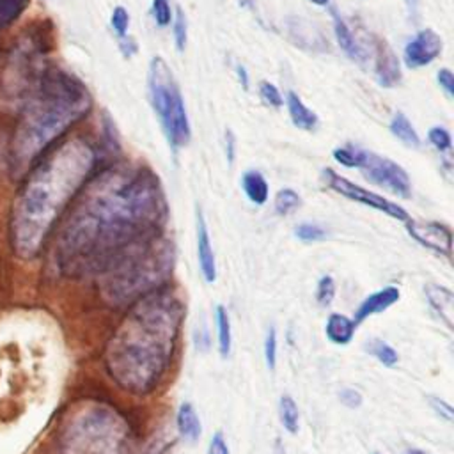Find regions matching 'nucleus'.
Here are the masks:
<instances>
[{
  "label": "nucleus",
  "mask_w": 454,
  "mask_h": 454,
  "mask_svg": "<svg viewBox=\"0 0 454 454\" xmlns=\"http://www.w3.org/2000/svg\"><path fill=\"white\" fill-rule=\"evenodd\" d=\"M165 199L158 176L145 167L106 170L62 231L60 264L71 271L99 268L124 245L158 227Z\"/></svg>",
  "instance_id": "nucleus-1"
},
{
  "label": "nucleus",
  "mask_w": 454,
  "mask_h": 454,
  "mask_svg": "<svg viewBox=\"0 0 454 454\" xmlns=\"http://www.w3.org/2000/svg\"><path fill=\"white\" fill-rule=\"evenodd\" d=\"M181 317V303L172 294H154L137 305L112 340V374L133 390L151 388L168 364Z\"/></svg>",
  "instance_id": "nucleus-2"
},
{
  "label": "nucleus",
  "mask_w": 454,
  "mask_h": 454,
  "mask_svg": "<svg viewBox=\"0 0 454 454\" xmlns=\"http://www.w3.org/2000/svg\"><path fill=\"white\" fill-rule=\"evenodd\" d=\"M147 94L168 145L174 151L184 147L192 138L186 105L170 66L160 55H154L147 67Z\"/></svg>",
  "instance_id": "nucleus-3"
},
{
  "label": "nucleus",
  "mask_w": 454,
  "mask_h": 454,
  "mask_svg": "<svg viewBox=\"0 0 454 454\" xmlns=\"http://www.w3.org/2000/svg\"><path fill=\"white\" fill-rule=\"evenodd\" d=\"M358 168L369 183L403 199H408L411 195L410 176L394 160L364 149Z\"/></svg>",
  "instance_id": "nucleus-4"
},
{
  "label": "nucleus",
  "mask_w": 454,
  "mask_h": 454,
  "mask_svg": "<svg viewBox=\"0 0 454 454\" xmlns=\"http://www.w3.org/2000/svg\"><path fill=\"white\" fill-rule=\"evenodd\" d=\"M323 179L326 183L328 188H332L333 192H337L339 195L349 199V200H355V202H360L364 206H369L372 209H378L395 220H401V222H408L410 220V215L406 209H403L401 206H397L395 202L385 199L383 195H378L374 192H369L367 188H362L360 184H355L351 183L349 179L339 176L335 170L332 168H325L323 170Z\"/></svg>",
  "instance_id": "nucleus-5"
},
{
  "label": "nucleus",
  "mask_w": 454,
  "mask_h": 454,
  "mask_svg": "<svg viewBox=\"0 0 454 454\" xmlns=\"http://www.w3.org/2000/svg\"><path fill=\"white\" fill-rule=\"evenodd\" d=\"M443 51V39L433 28H420L404 46L403 60L408 69L426 67Z\"/></svg>",
  "instance_id": "nucleus-6"
},
{
  "label": "nucleus",
  "mask_w": 454,
  "mask_h": 454,
  "mask_svg": "<svg viewBox=\"0 0 454 454\" xmlns=\"http://www.w3.org/2000/svg\"><path fill=\"white\" fill-rule=\"evenodd\" d=\"M410 236L417 239L422 247L450 257L452 254V232L447 225L438 223V222H417V220H408L404 222Z\"/></svg>",
  "instance_id": "nucleus-7"
},
{
  "label": "nucleus",
  "mask_w": 454,
  "mask_h": 454,
  "mask_svg": "<svg viewBox=\"0 0 454 454\" xmlns=\"http://www.w3.org/2000/svg\"><path fill=\"white\" fill-rule=\"evenodd\" d=\"M374 76L381 87H395L401 82V66L399 59L394 50L388 46L387 41L378 39L374 43Z\"/></svg>",
  "instance_id": "nucleus-8"
},
{
  "label": "nucleus",
  "mask_w": 454,
  "mask_h": 454,
  "mask_svg": "<svg viewBox=\"0 0 454 454\" xmlns=\"http://www.w3.org/2000/svg\"><path fill=\"white\" fill-rule=\"evenodd\" d=\"M401 298V291L395 287V286H387V287H381L378 289L376 293L369 294L356 309L355 312V325H360L362 321H365L367 317L374 316V314H380L383 310H387L388 307H392L395 301H399Z\"/></svg>",
  "instance_id": "nucleus-9"
},
{
  "label": "nucleus",
  "mask_w": 454,
  "mask_h": 454,
  "mask_svg": "<svg viewBox=\"0 0 454 454\" xmlns=\"http://www.w3.org/2000/svg\"><path fill=\"white\" fill-rule=\"evenodd\" d=\"M197 257H199V266L200 273L206 282H215L216 280V261H215V252L209 241V232L204 222L202 213L197 209Z\"/></svg>",
  "instance_id": "nucleus-10"
},
{
  "label": "nucleus",
  "mask_w": 454,
  "mask_h": 454,
  "mask_svg": "<svg viewBox=\"0 0 454 454\" xmlns=\"http://www.w3.org/2000/svg\"><path fill=\"white\" fill-rule=\"evenodd\" d=\"M286 106H287V114H289V119L291 122L298 128V129H303V131H312L316 129L319 119H317V114L314 110H310L303 101L301 98L294 92V90H287L286 92V99H284Z\"/></svg>",
  "instance_id": "nucleus-11"
},
{
  "label": "nucleus",
  "mask_w": 454,
  "mask_h": 454,
  "mask_svg": "<svg viewBox=\"0 0 454 454\" xmlns=\"http://www.w3.org/2000/svg\"><path fill=\"white\" fill-rule=\"evenodd\" d=\"M332 18H333V32L337 37V43L340 46V50L356 62H364L365 60V51L362 48V44L358 43V39L355 37L353 30L349 28V25L344 21V18H340V14H337L335 11H332Z\"/></svg>",
  "instance_id": "nucleus-12"
},
{
  "label": "nucleus",
  "mask_w": 454,
  "mask_h": 454,
  "mask_svg": "<svg viewBox=\"0 0 454 454\" xmlns=\"http://www.w3.org/2000/svg\"><path fill=\"white\" fill-rule=\"evenodd\" d=\"M424 293L431 303V307L436 310V314L443 319V323L452 328L454 319V294L449 287L438 286V284H426Z\"/></svg>",
  "instance_id": "nucleus-13"
},
{
  "label": "nucleus",
  "mask_w": 454,
  "mask_h": 454,
  "mask_svg": "<svg viewBox=\"0 0 454 454\" xmlns=\"http://www.w3.org/2000/svg\"><path fill=\"white\" fill-rule=\"evenodd\" d=\"M176 426L181 438L188 443H195L202 434V424L199 419V413L195 411L193 404L183 403L176 415Z\"/></svg>",
  "instance_id": "nucleus-14"
},
{
  "label": "nucleus",
  "mask_w": 454,
  "mask_h": 454,
  "mask_svg": "<svg viewBox=\"0 0 454 454\" xmlns=\"http://www.w3.org/2000/svg\"><path fill=\"white\" fill-rule=\"evenodd\" d=\"M355 328H356V325L351 317L333 312L326 319L325 333L330 339V342H333L337 346H346L351 342V339L355 335Z\"/></svg>",
  "instance_id": "nucleus-15"
},
{
  "label": "nucleus",
  "mask_w": 454,
  "mask_h": 454,
  "mask_svg": "<svg viewBox=\"0 0 454 454\" xmlns=\"http://www.w3.org/2000/svg\"><path fill=\"white\" fill-rule=\"evenodd\" d=\"M241 188L252 204L255 206L266 204L270 195V186L266 177L259 170H247L241 176Z\"/></svg>",
  "instance_id": "nucleus-16"
},
{
  "label": "nucleus",
  "mask_w": 454,
  "mask_h": 454,
  "mask_svg": "<svg viewBox=\"0 0 454 454\" xmlns=\"http://www.w3.org/2000/svg\"><path fill=\"white\" fill-rule=\"evenodd\" d=\"M388 129L390 133L401 140L406 147H411V149H419L420 147V137L417 133V129L413 128L411 121L406 117V114L403 112H395L394 117L390 119V124H388Z\"/></svg>",
  "instance_id": "nucleus-17"
},
{
  "label": "nucleus",
  "mask_w": 454,
  "mask_h": 454,
  "mask_svg": "<svg viewBox=\"0 0 454 454\" xmlns=\"http://www.w3.org/2000/svg\"><path fill=\"white\" fill-rule=\"evenodd\" d=\"M215 317H216V328H218V351L222 356H227L231 353V346H232L231 319H229L227 310L222 305L216 307Z\"/></svg>",
  "instance_id": "nucleus-18"
},
{
  "label": "nucleus",
  "mask_w": 454,
  "mask_h": 454,
  "mask_svg": "<svg viewBox=\"0 0 454 454\" xmlns=\"http://www.w3.org/2000/svg\"><path fill=\"white\" fill-rule=\"evenodd\" d=\"M278 417H280V424L284 426V429L291 434H294L298 431V424H300V411L298 406L294 403V399L291 395H282L280 403H278Z\"/></svg>",
  "instance_id": "nucleus-19"
},
{
  "label": "nucleus",
  "mask_w": 454,
  "mask_h": 454,
  "mask_svg": "<svg viewBox=\"0 0 454 454\" xmlns=\"http://www.w3.org/2000/svg\"><path fill=\"white\" fill-rule=\"evenodd\" d=\"M365 349H367L380 364H383L385 367H394V365H397V362H399L397 351H395L388 342H385L383 339H371V340L365 344Z\"/></svg>",
  "instance_id": "nucleus-20"
},
{
  "label": "nucleus",
  "mask_w": 454,
  "mask_h": 454,
  "mask_svg": "<svg viewBox=\"0 0 454 454\" xmlns=\"http://www.w3.org/2000/svg\"><path fill=\"white\" fill-rule=\"evenodd\" d=\"M273 204L278 215H291L301 206V197L293 188H282L277 192Z\"/></svg>",
  "instance_id": "nucleus-21"
},
{
  "label": "nucleus",
  "mask_w": 454,
  "mask_h": 454,
  "mask_svg": "<svg viewBox=\"0 0 454 454\" xmlns=\"http://www.w3.org/2000/svg\"><path fill=\"white\" fill-rule=\"evenodd\" d=\"M362 153L364 149L360 147H355V145H340V147H335L332 151V156L337 163H340L342 167H348V168H358L360 165V160H362Z\"/></svg>",
  "instance_id": "nucleus-22"
},
{
  "label": "nucleus",
  "mask_w": 454,
  "mask_h": 454,
  "mask_svg": "<svg viewBox=\"0 0 454 454\" xmlns=\"http://www.w3.org/2000/svg\"><path fill=\"white\" fill-rule=\"evenodd\" d=\"M172 35H174L177 51H183L188 43V21H186V16L181 7L176 9V14L172 18Z\"/></svg>",
  "instance_id": "nucleus-23"
},
{
  "label": "nucleus",
  "mask_w": 454,
  "mask_h": 454,
  "mask_svg": "<svg viewBox=\"0 0 454 454\" xmlns=\"http://www.w3.org/2000/svg\"><path fill=\"white\" fill-rule=\"evenodd\" d=\"M151 14H153L154 23L160 28L168 27L172 23V18H174V11L170 7V0H153L151 2Z\"/></svg>",
  "instance_id": "nucleus-24"
},
{
  "label": "nucleus",
  "mask_w": 454,
  "mask_h": 454,
  "mask_svg": "<svg viewBox=\"0 0 454 454\" xmlns=\"http://www.w3.org/2000/svg\"><path fill=\"white\" fill-rule=\"evenodd\" d=\"M427 140L429 144L438 151V153H450L452 147V137L443 126H433L427 131Z\"/></svg>",
  "instance_id": "nucleus-25"
},
{
  "label": "nucleus",
  "mask_w": 454,
  "mask_h": 454,
  "mask_svg": "<svg viewBox=\"0 0 454 454\" xmlns=\"http://www.w3.org/2000/svg\"><path fill=\"white\" fill-rule=\"evenodd\" d=\"M129 12L124 5H117L114 7L112 11V16H110V25H112V30L115 32L117 39L128 35V28H129Z\"/></svg>",
  "instance_id": "nucleus-26"
},
{
  "label": "nucleus",
  "mask_w": 454,
  "mask_h": 454,
  "mask_svg": "<svg viewBox=\"0 0 454 454\" xmlns=\"http://www.w3.org/2000/svg\"><path fill=\"white\" fill-rule=\"evenodd\" d=\"M259 96L271 108H280L284 105V98H282L278 87L268 80H262L259 83Z\"/></svg>",
  "instance_id": "nucleus-27"
},
{
  "label": "nucleus",
  "mask_w": 454,
  "mask_h": 454,
  "mask_svg": "<svg viewBox=\"0 0 454 454\" xmlns=\"http://www.w3.org/2000/svg\"><path fill=\"white\" fill-rule=\"evenodd\" d=\"M335 298V282L330 275H325L319 278L317 286H316V301L323 307L330 305Z\"/></svg>",
  "instance_id": "nucleus-28"
},
{
  "label": "nucleus",
  "mask_w": 454,
  "mask_h": 454,
  "mask_svg": "<svg viewBox=\"0 0 454 454\" xmlns=\"http://www.w3.org/2000/svg\"><path fill=\"white\" fill-rule=\"evenodd\" d=\"M294 236L305 243H314V241H321L326 238V231L316 223H300L294 229Z\"/></svg>",
  "instance_id": "nucleus-29"
},
{
  "label": "nucleus",
  "mask_w": 454,
  "mask_h": 454,
  "mask_svg": "<svg viewBox=\"0 0 454 454\" xmlns=\"http://www.w3.org/2000/svg\"><path fill=\"white\" fill-rule=\"evenodd\" d=\"M264 360L270 369H275L277 365V332L271 326L264 339Z\"/></svg>",
  "instance_id": "nucleus-30"
},
{
  "label": "nucleus",
  "mask_w": 454,
  "mask_h": 454,
  "mask_svg": "<svg viewBox=\"0 0 454 454\" xmlns=\"http://www.w3.org/2000/svg\"><path fill=\"white\" fill-rule=\"evenodd\" d=\"M436 82H438L440 89L445 92V96L450 99L454 96V76H452V71L449 67L438 69Z\"/></svg>",
  "instance_id": "nucleus-31"
},
{
  "label": "nucleus",
  "mask_w": 454,
  "mask_h": 454,
  "mask_svg": "<svg viewBox=\"0 0 454 454\" xmlns=\"http://www.w3.org/2000/svg\"><path fill=\"white\" fill-rule=\"evenodd\" d=\"M427 401H429V406H431L442 419H445L447 422H452L454 410H452V406H450L447 401H443V399H440V397H436V395H427Z\"/></svg>",
  "instance_id": "nucleus-32"
},
{
  "label": "nucleus",
  "mask_w": 454,
  "mask_h": 454,
  "mask_svg": "<svg viewBox=\"0 0 454 454\" xmlns=\"http://www.w3.org/2000/svg\"><path fill=\"white\" fill-rule=\"evenodd\" d=\"M339 399L346 408H358L362 404V394L355 388H342L339 392Z\"/></svg>",
  "instance_id": "nucleus-33"
},
{
  "label": "nucleus",
  "mask_w": 454,
  "mask_h": 454,
  "mask_svg": "<svg viewBox=\"0 0 454 454\" xmlns=\"http://www.w3.org/2000/svg\"><path fill=\"white\" fill-rule=\"evenodd\" d=\"M207 454H231L229 445H227V442H225V438H223V434L220 431L211 436L209 447H207Z\"/></svg>",
  "instance_id": "nucleus-34"
},
{
  "label": "nucleus",
  "mask_w": 454,
  "mask_h": 454,
  "mask_svg": "<svg viewBox=\"0 0 454 454\" xmlns=\"http://www.w3.org/2000/svg\"><path fill=\"white\" fill-rule=\"evenodd\" d=\"M117 41H119V50H121V53H122L126 59L133 57V55L137 53V50H138L137 41H135L129 34L124 35V37H121V39H117Z\"/></svg>",
  "instance_id": "nucleus-35"
},
{
  "label": "nucleus",
  "mask_w": 454,
  "mask_h": 454,
  "mask_svg": "<svg viewBox=\"0 0 454 454\" xmlns=\"http://www.w3.org/2000/svg\"><path fill=\"white\" fill-rule=\"evenodd\" d=\"M225 135L229 137V140H227V158H229V161H232L234 160V137H232L231 131H227Z\"/></svg>",
  "instance_id": "nucleus-36"
},
{
  "label": "nucleus",
  "mask_w": 454,
  "mask_h": 454,
  "mask_svg": "<svg viewBox=\"0 0 454 454\" xmlns=\"http://www.w3.org/2000/svg\"><path fill=\"white\" fill-rule=\"evenodd\" d=\"M238 76H239V82H241V85H243L245 89H248V74H247L245 67L238 66Z\"/></svg>",
  "instance_id": "nucleus-37"
},
{
  "label": "nucleus",
  "mask_w": 454,
  "mask_h": 454,
  "mask_svg": "<svg viewBox=\"0 0 454 454\" xmlns=\"http://www.w3.org/2000/svg\"><path fill=\"white\" fill-rule=\"evenodd\" d=\"M404 454H427V452L420 450V449H408Z\"/></svg>",
  "instance_id": "nucleus-38"
},
{
  "label": "nucleus",
  "mask_w": 454,
  "mask_h": 454,
  "mask_svg": "<svg viewBox=\"0 0 454 454\" xmlns=\"http://www.w3.org/2000/svg\"><path fill=\"white\" fill-rule=\"evenodd\" d=\"M314 5H319V7H323V5H328V2L330 0H310Z\"/></svg>",
  "instance_id": "nucleus-39"
},
{
  "label": "nucleus",
  "mask_w": 454,
  "mask_h": 454,
  "mask_svg": "<svg viewBox=\"0 0 454 454\" xmlns=\"http://www.w3.org/2000/svg\"><path fill=\"white\" fill-rule=\"evenodd\" d=\"M408 2H415V0H408Z\"/></svg>",
  "instance_id": "nucleus-40"
},
{
  "label": "nucleus",
  "mask_w": 454,
  "mask_h": 454,
  "mask_svg": "<svg viewBox=\"0 0 454 454\" xmlns=\"http://www.w3.org/2000/svg\"><path fill=\"white\" fill-rule=\"evenodd\" d=\"M372 454H378V452H372Z\"/></svg>",
  "instance_id": "nucleus-41"
}]
</instances>
